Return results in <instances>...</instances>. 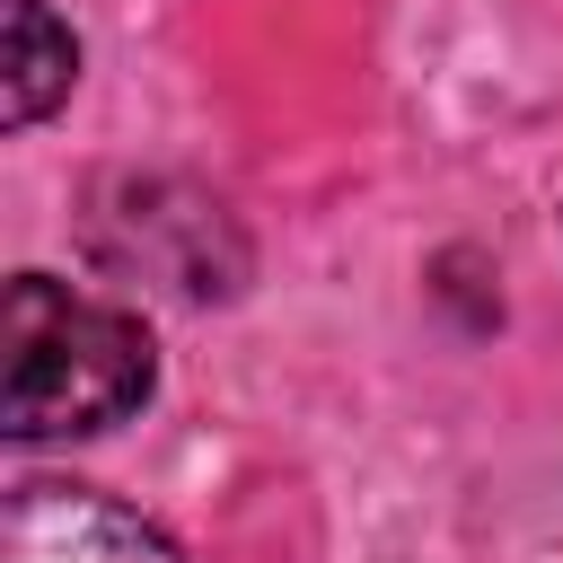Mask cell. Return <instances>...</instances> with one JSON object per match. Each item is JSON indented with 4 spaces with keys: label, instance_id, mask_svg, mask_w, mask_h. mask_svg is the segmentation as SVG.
I'll list each match as a JSON object with an SVG mask.
<instances>
[{
    "label": "cell",
    "instance_id": "3957f363",
    "mask_svg": "<svg viewBox=\"0 0 563 563\" xmlns=\"http://www.w3.org/2000/svg\"><path fill=\"white\" fill-rule=\"evenodd\" d=\"M9 18V70H0V114L26 132L35 114H53V97H70V70H79V44L70 26L44 9V0H0Z\"/></svg>",
    "mask_w": 563,
    "mask_h": 563
},
{
    "label": "cell",
    "instance_id": "6da1fadb",
    "mask_svg": "<svg viewBox=\"0 0 563 563\" xmlns=\"http://www.w3.org/2000/svg\"><path fill=\"white\" fill-rule=\"evenodd\" d=\"M0 431L53 440V431H106L150 396V334L123 308H97L44 273H18L0 299Z\"/></svg>",
    "mask_w": 563,
    "mask_h": 563
},
{
    "label": "cell",
    "instance_id": "7a4b0ae2",
    "mask_svg": "<svg viewBox=\"0 0 563 563\" xmlns=\"http://www.w3.org/2000/svg\"><path fill=\"white\" fill-rule=\"evenodd\" d=\"M0 563H185L141 510L88 493V484H18L0 510Z\"/></svg>",
    "mask_w": 563,
    "mask_h": 563
}]
</instances>
